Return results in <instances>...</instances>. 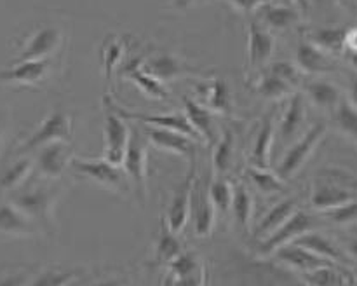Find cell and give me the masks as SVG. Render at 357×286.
I'll return each instance as SVG.
<instances>
[{
  "instance_id": "cell-4",
  "label": "cell",
  "mask_w": 357,
  "mask_h": 286,
  "mask_svg": "<svg viewBox=\"0 0 357 286\" xmlns=\"http://www.w3.org/2000/svg\"><path fill=\"white\" fill-rule=\"evenodd\" d=\"M72 140V121L63 110H52L44 119L40 126L35 129L33 135L23 143L21 152H30V150L40 149L56 142H66Z\"/></svg>"
},
{
  "instance_id": "cell-40",
  "label": "cell",
  "mask_w": 357,
  "mask_h": 286,
  "mask_svg": "<svg viewBox=\"0 0 357 286\" xmlns=\"http://www.w3.org/2000/svg\"><path fill=\"white\" fill-rule=\"evenodd\" d=\"M122 44L115 38H110V40L105 42L103 49H101V63H103V70H105V77L110 79L112 73H114V68L119 65L122 58Z\"/></svg>"
},
{
  "instance_id": "cell-2",
  "label": "cell",
  "mask_w": 357,
  "mask_h": 286,
  "mask_svg": "<svg viewBox=\"0 0 357 286\" xmlns=\"http://www.w3.org/2000/svg\"><path fill=\"white\" fill-rule=\"evenodd\" d=\"M326 129L328 128L324 122H317V124H314L312 128L295 143V145L289 146L288 152L284 153V157H282L281 163H279L278 170H275L278 176L282 178V180H289V178L295 176V174L305 166V163L310 159V156H312L314 150L317 149V145L323 142L324 135H326Z\"/></svg>"
},
{
  "instance_id": "cell-24",
  "label": "cell",
  "mask_w": 357,
  "mask_h": 286,
  "mask_svg": "<svg viewBox=\"0 0 357 286\" xmlns=\"http://www.w3.org/2000/svg\"><path fill=\"white\" fill-rule=\"evenodd\" d=\"M143 70H145L150 77H153V79H157L159 82H162V80L176 79V77L181 75L187 68H185L183 63H181L180 59L174 58V56L160 54L155 56V58L143 61Z\"/></svg>"
},
{
  "instance_id": "cell-49",
  "label": "cell",
  "mask_w": 357,
  "mask_h": 286,
  "mask_svg": "<svg viewBox=\"0 0 357 286\" xmlns=\"http://www.w3.org/2000/svg\"><path fill=\"white\" fill-rule=\"evenodd\" d=\"M349 253H351L354 258H357V237L349 243Z\"/></svg>"
},
{
  "instance_id": "cell-23",
  "label": "cell",
  "mask_w": 357,
  "mask_h": 286,
  "mask_svg": "<svg viewBox=\"0 0 357 286\" xmlns=\"http://www.w3.org/2000/svg\"><path fill=\"white\" fill-rule=\"evenodd\" d=\"M303 121H305V103H303L302 94L296 93L289 100L288 108L281 119V126H279V136H281L282 142L291 140L302 128Z\"/></svg>"
},
{
  "instance_id": "cell-9",
  "label": "cell",
  "mask_w": 357,
  "mask_h": 286,
  "mask_svg": "<svg viewBox=\"0 0 357 286\" xmlns=\"http://www.w3.org/2000/svg\"><path fill=\"white\" fill-rule=\"evenodd\" d=\"M107 107H110L112 110L117 112L122 119H131V121H139L143 124H152L157 129H171V131L183 133V135L190 136V138L197 140L199 135L195 133V129L192 128V124L188 122L187 115L185 114H143V112H129L126 108L114 107L110 103H107Z\"/></svg>"
},
{
  "instance_id": "cell-51",
  "label": "cell",
  "mask_w": 357,
  "mask_h": 286,
  "mask_svg": "<svg viewBox=\"0 0 357 286\" xmlns=\"http://www.w3.org/2000/svg\"><path fill=\"white\" fill-rule=\"evenodd\" d=\"M356 143H357V140H356Z\"/></svg>"
},
{
  "instance_id": "cell-37",
  "label": "cell",
  "mask_w": 357,
  "mask_h": 286,
  "mask_svg": "<svg viewBox=\"0 0 357 286\" xmlns=\"http://www.w3.org/2000/svg\"><path fill=\"white\" fill-rule=\"evenodd\" d=\"M337 126L342 133L357 140V107L352 105L351 101H340L337 108Z\"/></svg>"
},
{
  "instance_id": "cell-30",
  "label": "cell",
  "mask_w": 357,
  "mask_h": 286,
  "mask_svg": "<svg viewBox=\"0 0 357 286\" xmlns=\"http://www.w3.org/2000/svg\"><path fill=\"white\" fill-rule=\"evenodd\" d=\"M232 211L236 216V222L241 229H248L253 216V195L244 187L243 183L234 187V199H232Z\"/></svg>"
},
{
  "instance_id": "cell-11",
  "label": "cell",
  "mask_w": 357,
  "mask_h": 286,
  "mask_svg": "<svg viewBox=\"0 0 357 286\" xmlns=\"http://www.w3.org/2000/svg\"><path fill=\"white\" fill-rule=\"evenodd\" d=\"M194 167H192L190 173L187 174L183 183L178 187V190L174 192L173 199H171V204L167 208L166 215V227L174 234H180L181 230L187 225L188 218H190V208H192V192H194Z\"/></svg>"
},
{
  "instance_id": "cell-34",
  "label": "cell",
  "mask_w": 357,
  "mask_h": 286,
  "mask_svg": "<svg viewBox=\"0 0 357 286\" xmlns=\"http://www.w3.org/2000/svg\"><path fill=\"white\" fill-rule=\"evenodd\" d=\"M33 170V160L31 159H20L0 176V190H14L20 185L24 183L28 174Z\"/></svg>"
},
{
  "instance_id": "cell-43",
  "label": "cell",
  "mask_w": 357,
  "mask_h": 286,
  "mask_svg": "<svg viewBox=\"0 0 357 286\" xmlns=\"http://www.w3.org/2000/svg\"><path fill=\"white\" fill-rule=\"evenodd\" d=\"M271 73H274L275 77H279V79H282L284 82H288L289 86L298 80V70H296L295 66L288 61L274 63V65L271 66Z\"/></svg>"
},
{
  "instance_id": "cell-3",
  "label": "cell",
  "mask_w": 357,
  "mask_h": 286,
  "mask_svg": "<svg viewBox=\"0 0 357 286\" xmlns=\"http://www.w3.org/2000/svg\"><path fill=\"white\" fill-rule=\"evenodd\" d=\"M73 171H77L82 176L89 178L94 183L108 188L114 192H126L128 190L129 178L121 166H114L105 159H73L72 160Z\"/></svg>"
},
{
  "instance_id": "cell-26",
  "label": "cell",
  "mask_w": 357,
  "mask_h": 286,
  "mask_svg": "<svg viewBox=\"0 0 357 286\" xmlns=\"http://www.w3.org/2000/svg\"><path fill=\"white\" fill-rule=\"evenodd\" d=\"M124 73L143 91V93L149 94V96L155 98V100H164V98H167L166 89L160 86L159 80L150 77L149 73L143 70L142 59H132V61H129L128 65L124 66Z\"/></svg>"
},
{
  "instance_id": "cell-14",
  "label": "cell",
  "mask_w": 357,
  "mask_h": 286,
  "mask_svg": "<svg viewBox=\"0 0 357 286\" xmlns=\"http://www.w3.org/2000/svg\"><path fill=\"white\" fill-rule=\"evenodd\" d=\"M61 44V31L58 28L45 27L42 30H38L33 37L30 38V42L26 44V47L23 49V52L20 54L17 61H28V59H47V56L51 52H54L56 49Z\"/></svg>"
},
{
  "instance_id": "cell-41",
  "label": "cell",
  "mask_w": 357,
  "mask_h": 286,
  "mask_svg": "<svg viewBox=\"0 0 357 286\" xmlns=\"http://www.w3.org/2000/svg\"><path fill=\"white\" fill-rule=\"evenodd\" d=\"M230 98H229V87L227 82L222 79H216L213 82L211 91H209V107L216 112H227L229 110Z\"/></svg>"
},
{
  "instance_id": "cell-8",
  "label": "cell",
  "mask_w": 357,
  "mask_h": 286,
  "mask_svg": "<svg viewBox=\"0 0 357 286\" xmlns=\"http://www.w3.org/2000/svg\"><path fill=\"white\" fill-rule=\"evenodd\" d=\"M122 166H124V173L128 174L129 181L135 185L138 199L142 202H145L146 195H149V187H146V178H149V173H146V170H149V157H146V145L143 143V140L139 138V136L131 135Z\"/></svg>"
},
{
  "instance_id": "cell-12",
  "label": "cell",
  "mask_w": 357,
  "mask_h": 286,
  "mask_svg": "<svg viewBox=\"0 0 357 286\" xmlns=\"http://www.w3.org/2000/svg\"><path fill=\"white\" fill-rule=\"evenodd\" d=\"M190 216L194 222V230L199 237L211 236L216 223V208L209 199L208 190L202 188L199 180H195L194 192H192Z\"/></svg>"
},
{
  "instance_id": "cell-19",
  "label": "cell",
  "mask_w": 357,
  "mask_h": 286,
  "mask_svg": "<svg viewBox=\"0 0 357 286\" xmlns=\"http://www.w3.org/2000/svg\"><path fill=\"white\" fill-rule=\"evenodd\" d=\"M274 35L261 28L258 23L250 24V65L251 66H261L272 58L274 52Z\"/></svg>"
},
{
  "instance_id": "cell-39",
  "label": "cell",
  "mask_w": 357,
  "mask_h": 286,
  "mask_svg": "<svg viewBox=\"0 0 357 286\" xmlns=\"http://www.w3.org/2000/svg\"><path fill=\"white\" fill-rule=\"evenodd\" d=\"M257 91L265 98H282L289 93V84L282 79L275 77L274 73L268 72L267 75L261 77L260 82L257 84Z\"/></svg>"
},
{
  "instance_id": "cell-20",
  "label": "cell",
  "mask_w": 357,
  "mask_h": 286,
  "mask_svg": "<svg viewBox=\"0 0 357 286\" xmlns=\"http://www.w3.org/2000/svg\"><path fill=\"white\" fill-rule=\"evenodd\" d=\"M296 63L303 72L324 73L333 70V63L328 59L326 52L317 47L312 42H300L296 47Z\"/></svg>"
},
{
  "instance_id": "cell-29",
  "label": "cell",
  "mask_w": 357,
  "mask_h": 286,
  "mask_svg": "<svg viewBox=\"0 0 357 286\" xmlns=\"http://www.w3.org/2000/svg\"><path fill=\"white\" fill-rule=\"evenodd\" d=\"M181 253V244L178 241L176 234L171 232L166 227V223L162 225L159 234V239H157L155 246V265H169L178 255Z\"/></svg>"
},
{
  "instance_id": "cell-48",
  "label": "cell",
  "mask_w": 357,
  "mask_h": 286,
  "mask_svg": "<svg viewBox=\"0 0 357 286\" xmlns=\"http://www.w3.org/2000/svg\"><path fill=\"white\" fill-rule=\"evenodd\" d=\"M293 3H295V6L298 7L302 13H307V10H309V7H310V0H293Z\"/></svg>"
},
{
  "instance_id": "cell-32",
  "label": "cell",
  "mask_w": 357,
  "mask_h": 286,
  "mask_svg": "<svg viewBox=\"0 0 357 286\" xmlns=\"http://www.w3.org/2000/svg\"><path fill=\"white\" fill-rule=\"evenodd\" d=\"M260 13L264 16L265 23L271 24L272 28H278V30L289 28L298 21V10L288 6H271V3H265V6L260 7Z\"/></svg>"
},
{
  "instance_id": "cell-13",
  "label": "cell",
  "mask_w": 357,
  "mask_h": 286,
  "mask_svg": "<svg viewBox=\"0 0 357 286\" xmlns=\"http://www.w3.org/2000/svg\"><path fill=\"white\" fill-rule=\"evenodd\" d=\"M274 255L279 262H282V264L288 265V267L296 269V271L302 272L326 267V265H335V262L326 260V258L319 257V255L312 253V251H309L307 248L295 243L284 244V246H281L279 250H275Z\"/></svg>"
},
{
  "instance_id": "cell-7",
  "label": "cell",
  "mask_w": 357,
  "mask_h": 286,
  "mask_svg": "<svg viewBox=\"0 0 357 286\" xmlns=\"http://www.w3.org/2000/svg\"><path fill=\"white\" fill-rule=\"evenodd\" d=\"M54 202L56 194L47 190V188H30L14 195L13 204L30 220L49 227L52 223V215H54Z\"/></svg>"
},
{
  "instance_id": "cell-28",
  "label": "cell",
  "mask_w": 357,
  "mask_h": 286,
  "mask_svg": "<svg viewBox=\"0 0 357 286\" xmlns=\"http://www.w3.org/2000/svg\"><path fill=\"white\" fill-rule=\"evenodd\" d=\"M307 94L321 108H333L340 103V91L328 80H314L307 84Z\"/></svg>"
},
{
  "instance_id": "cell-27",
  "label": "cell",
  "mask_w": 357,
  "mask_h": 286,
  "mask_svg": "<svg viewBox=\"0 0 357 286\" xmlns=\"http://www.w3.org/2000/svg\"><path fill=\"white\" fill-rule=\"evenodd\" d=\"M303 281L307 283V286H349L352 279L349 272L335 264L303 272Z\"/></svg>"
},
{
  "instance_id": "cell-10",
  "label": "cell",
  "mask_w": 357,
  "mask_h": 286,
  "mask_svg": "<svg viewBox=\"0 0 357 286\" xmlns=\"http://www.w3.org/2000/svg\"><path fill=\"white\" fill-rule=\"evenodd\" d=\"M72 146L66 142L49 143L38 149L33 166L45 178H59L68 166H72Z\"/></svg>"
},
{
  "instance_id": "cell-15",
  "label": "cell",
  "mask_w": 357,
  "mask_h": 286,
  "mask_svg": "<svg viewBox=\"0 0 357 286\" xmlns=\"http://www.w3.org/2000/svg\"><path fill=\"white\" fill-rule=\"evenodd\" d=\"M298 209V199L296 197H288L284 201L278 202L275 206H272L267 211V215L261 218V222L258 223L257 230H255V237L258 241L267 239L268 236L275 232L279 227L284 225L289 218H291L293 213Z\"/></svg>"
},
{
  "instance_id": "cell-45",
  "label": "cell",
  "mask_w": 357,
  "mask_h": 286,
  "mask_svg": "<svg viewBox=\"0 0 357 286\" xmlns=\"http://www.w3.org/2000/svg\"><path fill=\"white\" fill-rule=\"evenodd\" d=\"M24 283H26V276L14 274V276H9V278L2 279V281H0V286H24Z\"/></svg>"
},
{
  "instance_id": "cell-44",
  "label": "cell",
  "mask_w": 357,
  "mask_h": 286,
  "mask_svg": "<svg viewBox=\"0 0 357 286\" xmlns=\"http://www.w3.org/2000/svg\"><path fill=\"white\" fill-rule=\"evenodd\" d=\"M236 9L243 10V13H253V10L260 9L261 6H265V0H229Z\"/></svg>"
},
{
  "instance_id": "cell-21",
  "label": "cell",
  "mask_w": 357,
  "mask_h": 286,
  "mask_svg": "<svg viewBox=\"0 0 357 286\" xmlns=\"http://www.w3.org/2000/svg\"><path fill=\"white\" fill-rule=\"evenodd\" d=\"M272 143H274V117H272V114H268L261 122V128L258 131L257 140H255L253 153H251V163L255 167L268 170Z\"/></svg>"
},
{
  "instance_id": "cell-25",
  "label": "cell",
  "mask_w": 357,
  "mask_h": 286,
  "mask_svg": "<svg viewBox=\"0 0 357 286\" xmlns=\"http://www.w3.org/2000/svg\"><path fill=\"white\" fill-rule=\"evenodd\" d=\"M293 243L300 244V246L307 248V250L312 251V253L319 255V257L326 258V260L335 262V264H342V262L345 260L342 251L338 250L328 237H324L323 234L319 232H314V230L303 234V236H300L298 239H295Z\"/></svg>"
},
{
  "instance_id": "cell-38",
  "label": "cell",
  "mask_w": 357,
  "mask_h": 286,
  "mask_svg": "<svg viewBox=\"0 0 357 286\" xmlns=\"http://www.w3.org/2000/svg\"><path fill=\"white\" fill-rule=\"evenodd\" d=\"M79 276V271H44L31 279L28 286H70Z\"/></svg>"
},
{
  "instance_id": "cell-47",
  "label": "cell",
  "mask_w": 357,
  "mask_h": 286,
  "mask_svg": "<svg viewBox=\"0 0 357 286\" xmlns=\"http://www.w3.org/2000/svg\"><path fill=\"white\" fill-rule=\"evenodd\" d=\"M351 103L357 107V75L351 77Z\"/></svg>"
},
{
  "instance_id": "cell-16",
  "label": "cell",
  "mask_w": 357,
  "mask_h": 286,
  "mask_svg": "<svg viewBox=\"0 0 357 286\" xmlns=\"http://www.w3.org/2000/svg\"><path fill=\"white\" fill-rule=\"evenodd\" d=\"M149 138L153 146H157V149L160 150H166V152L178 153V156H183V157L195 156L194 138L183 135V133L171 131V129L153 128L152 131L149 133Z\"/></svg>"
},
{
  "instance_id": "cell-22",
  "label": "cell",
  "mask_w": 357,
  "mask_h": 286,
  "mask_svg": "<svg viewBox=\"0 0 357 286\" xmlns=\"http://www.w3.org/2000/svg\"><path fill=\"white\" fill-rule=\"evenodd\" d=\"M183 101L185 115H187L188 122L199 135V138L206 140L209 143L215 142V126H213L211 112L202 107V105H199L197 101L190 100V98H183Z\"/></svg>"
},
{
  "instance_id": "cell-50",
  "label": "cell",
  "mask_w": 357,
  "mask_h": 286,
  "mask_svg": "<svg viewBox=\"0 0 357 286\" xmlns=\"http://www.w3.org/2000/svg\"><path fill=\"white\" fill-rule=\"evenodd\" d=\"M2 126H0V146H2Z\"/></svg>"
},
{
  "instance_id": "cell-1",
  "label": "cell",
  "mask_w": 357,
  "mask_h": 286,
  "mask_svg": "<svg viewBox=\"0 0 357 286\" xmlns=\"http://www.w3.org/2000/svg\"><path fill=\"white\" fill-rule=\"evenodd\" d=\"M357 181L342 170H321L317 173L310 204L321 211H330L337 206L357 199Z\"/></svg>"
},
{
  "instance_id": "cell-33",
  "label": "cell",
  "mask_w": 357,
  "mask_h": 286,
  "mask_svg": "<svg viewBox=\"0 0 357 286\" xmlns=\"http://www.w3.org/2000/svg\"><path fill=\"white\" fill-rule=\"evenodd\" d=\"M347 33L345 28H321L314 31L310 40L323 51L340 52L347 44Z\"/></svg>"
},
{
  "instance_id": "cell-31",
  "label": "cell",
  "mask_w": 357,
  "mask_h": 286,
  "mask_svg": "<svg viewBox=\"0 0 357 286\" xmlns=\"http://www.w3.org/2000/svg\"><path fill=\"white\" fill-rule=\"evenodd\" d=\"M234 146H236V136L230 129H225L222 138L216 142L215 152H213V167L216 170V173L223 174L232 167Z\"/></svg>"
},
{
  "instance_id": "cell-5",
  "label": "cell",
  "mask_w": 357,
  "mask_h": 286,
  "mask_svg": "<svg viewBox=\"0 0 357 286\" xmlns=\"http://www.w3.org/2000/svg\"><path fill=\"white\" fill-rule=\"evenodd\" d=\"M316 227V220L312 215L302 211V209H296L291 215V218L284 223L282 227H279L272 236H268L267 239H264L258 248V253L267 257V255H274L275 250H279L284 244L293 243L295 239H298L303 234L310 232Z\"/></svg>"
},
{
  "instance_id": "cell-6",
  "label": "cell",
  "mask_w": 357,
  "mask_h": 286,
  "mask_svg": "<svg viewBox=\"0 0 357 286\" xmlns=\"http://www.w3.org/2000/svg\"><path fill=\"white\" fill-rule=\"evenodd\" d=\"M129 140H131V131L126 119L108 107L105 115V160L114 166H122Z\"/></svg>"
},
{
  "instance_id": "cell-17",
  "label": "cell",
  "mask_w": 357,
  "mask_h": 286,
  "mask_svg": "<svg viewBox=\"0 0 357 286\" xmlns=\"http://www.w3.org/2000/svg\"><path fill=\"white\" fill-rule=\"evenodd\" d=\"M49 72V59H28V61H17V65L0 72L2 82H17V84H33L44 79Z\"/></svg>"
},
{
  "instance_id": "cell-36",
  "label": "cell",
  "mask_w": 357,
  "mask_h": 286,
  "mask_svg": "<svg viewBox=\"0 0 357 286\" xmlns=\"http://www.w3.org/2000/svg\"><path fill=\"white\" fill-rule=\"evenodd\" d=\"M209 199L215 204L216 209H220L222 213H227L230 208H232V199H234V187L223 178H218V180L213 181L209 185L208 190Z\"/></svg>"
},
{
  "instance_id": "cell-46",
  "label": "cell",
  "mask_w": 357,
  "mask_h": 286,
  "mask_svg": "<svg viewBox=\"0 0 357 286\" xmlns=\"http://www.w3.org/2000/svg\"><path fill=\"white\" fill-rule=\"evenodd\" d=\"M86 286H128V279H108V281L91 283V285Z\"/></svg>"
},
{
  "instance_id": "cell-18",
  "label": "cell",
  "mask_w": 357,
  "mask_h": 286,
  "mask_svg": "<svg viewBox=\"0 0 357 286\" xmlns=\"http://www.w3.org/2000/svg\"><path fill=\"white\" fill-rule=\"evenodd\" d=\"M35 225L23 211L13 202L0 201V232L10 236H31L35 234Z\"/></svg>"
},
{
  "instance_id": "cell-35",
  "label": "cell",
  "mask_w": 357,
  "mask_h": 286,
  "mask_svg": "<svg viewBox=\"0 0 357 286\" xmlns=\"http://www.w3.org/2000/svg\"><path fill=\"white\" fill-rule=\"evenodd\" d=\"M248 176L251 178V181H253L261 192L274 194V192L284 190V180L279 178L278 173H272V171L268 170H260V167L251 166L250 170H248Z\"/></svg>"
},
{
  "instance_id": "cell-42",
  "label": "cell",
  "mask_w": 357,
  "mask_h": 286,
  "mask_svg": "<svg viewBox=\"0 0 357 286\" xmlns=\"http://www.w3.org/2000/svg\"><path fill=\"white\" fill-rule=\"evenodd\" d=\"M324 215L331 220V222L338 223V225H345V223H352L357 220V199L349 201L345 204L337 206V208L324 211Z\"/></svg>"
}]
</instances>
